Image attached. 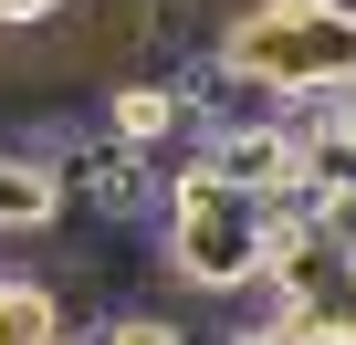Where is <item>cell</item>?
I'll return each instance as SVG.
<instances>
[{
    "label": "cell",
    "instance_id": "6da1fadb",
    "mask_svg": "<svg viewBox=\"0 0 356 345\" xmlns=\"http://www.w3.org/2000/svg\"><path fill=\"white\" fill-rule=\"evenodd\" d=\"M231 74L304 94V84H356V0H252L210 42Z\"/></svg>",
    "mask_w": 356,
    "mask_h": 345
},
{
    "label": "cell",
    "instance_id": "52a82bcc",
    "mask_svg": "<svg viewBox=\"0 0 356 345\" xmlns=\"http://www.w3.org/2000/svg\"><path fill=\"white\" fill-rule=\"evenodd\" d=\"M220 345H283V324H252V335H220Z\"/></svg>",
    "mask_w": 356,
    "mask_h": 345
},
{
    "label": "cell",
    "instance_id": "7a4b0ae2",
    "mask_svg": "<svg viewBox=\"0 0 356 345\" xmlns=\"http://www.w3.org/2000/svg\"><path fill=\"white\" fill-rule=\"evenodd\" d=\"M157 220H168V272L189 293H252L262 283V199H241L210 167H168L157 189Z\"/></svg>",
    "mask_w": 356,
    "mask_h": 345
},
{
    "label": "cell",
    "instance_id": "277c9868",
    "mask_svg": "<svg viewBox=\"0 0 356 345\" xmlns=\"http://www.w3.org/2000/svg\"><path fill=\"white\" fill-rule=\"evenodd\" d=\"M74 345H189V324H178L168 303H105Z\"/></svg>",
    "mask_w": 356,
    "mask_h": 345
},
{
    "label": "cell",
    "instance_id": "3957f363",
    "mask_svg": "<svg viewBox=\"0 0 356 345\" xmlns=\"http://www.w3.org/2000/svg\"><path fill=\"white\" fill-rule=\"evenodd\" d=\"M53 220H63V178H53L42 157L0 146V230H11V241H42Z\"/></svg>",
    "mask_w": 356,
    "mask_h": 345
},
{
    "label": "cell",
    "instance_id": "5b68a950",
    "mask_svg": "<svg viewBox=\"0 0 356 345\" xmlns=\"http://www.w3.org/2000/svg\"><path fill=\"white\" fill-rule=\"evenodd\" d=\"M314 230H325L335 251H356V178H335V189H314Z\"/></svg>",
    "mask_w": 356,
    "mask_h": 345
},
{
    "label": "cell",
    "instance_id": "8992f818",
    "mask_svg": "<svg viewBox=\"0 0 356 345\" xmlns=\"http://www.w3.org/2000/svg\"><path fill=\"white\" fill-rule=\"evenodd\" d=\"M74 0H0V32H42V22H63Z\"/></svg>",
    "mask_w": 356,
    "mask_h": 345
}]
</instances>
